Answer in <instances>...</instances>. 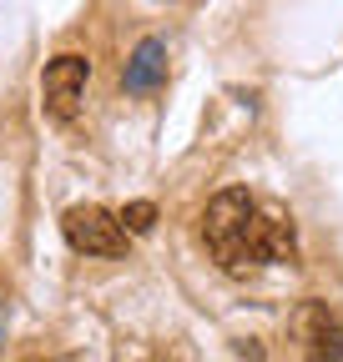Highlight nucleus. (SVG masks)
I'll return each mask as SVG.
<instances>
[{"label":"nucleus","mask_w":343,"mask_h":362,"mask_svg":"<svg viewBox=\"0 0 343 362\" xmlns=\"http://www.w3.org/2000/svg\"><path fill=\"white\" fill-rule=\"evenodd\" d=\"M116 226H121L126 237H147L152 226H157V202H126L116 211Z\"/></svg>","instance_id":"obj_6"},{"label":"nucleus","mask_w":343,"mask_h":362,"mask_svg":"<svg viewBox=\"0 0 343 362\" xmlns=\"http://www.w3.org/2000/svg\"><path fill=\"white\" fill-rule=\"evenodd\" d=\"M35 362H71V357H35Z\"/></svg>","instance_id":"obj_7"},{"label":"nucleus","mask_w":343,"mask_h":362,"mask_svg":"<svg viewBox=\"0 0 343 362\" xmlns=\"http://www.w3.org/2000/svg\"><path fill=\"white\" fill-rule=\"evenodd\" d=\"M61 232H66V247L81 257H126V242H132L116 226V211L106 206H71L61 216Z\"/></svg>","instance_id":"obj_3"},{"label":"nucleus","mask_w":343,"mask_h":362,"mask_svg":"<svg viewBox=\"0 0 343 362\" xmlns=\"http://www.w3.org/2000/svg\"><path fill=\"white\" fill-rule=\"evenodd\" d=\"M202 242L227 277H247V272H263V267L298 257L293 221L278 206H268L263 197H252L247 187H227L207 202Z\"/></svg>","instance_id":"obj_1"},{"label":"nucleus","mask_w":343,"mask_h":362,"mask_svg":"<svg viewBox=\"0 0 343 362\" xmlns=\"http://www.w3.org/2000/svg\"><path fill=\"white\" fill-rule=\"evenodd\" d=\"M86 81H91V61L66 51L56 61H46V71H40V111H46L56 126L76 121L81 101H86Z\"/></svg>","instance_id":"obj_2"},{"label":"nucleus","mask_w":343,"mask_h":362,"mask_svg":"<svg viewBox=\"0 0 343 362\" xmlns=\"http://www.w3.org/2000/svg\"><path fill=\"white\" fill-rule=\"evenodd\" d=\"M293 327L308 362H343V317L328 312V302H303Z\"/></svg>","instance_id":"obj_4"},{"label":"nucleus","mask_w":343,"mask_h":362,"mask_svg":"<svg viewBox=\"0 0 343 362\" xmlns=\"http://www.w3.org/2000/svg\"><path fill=\"white\" fill-rule=\"evenodd\" d=\"M162 81H167V40L142 35L137 51L126 56L121 86H126V96H152V90H162Z\"/></svg>","instance_id":"obj_5"},{"label":"nucleus","mask_w":343,"mask_h":362,"mask_svg":"<svg viewBox=\"0 0 343 362\" xmlns=\"http://www.w3.org/2000/svg\"><path fill=\"white\" fill-rule=\"evenodd\" d=\"M0 337H6V317H0Z\"/></svg>","instance_id":"obj_8"}]
</instances>
